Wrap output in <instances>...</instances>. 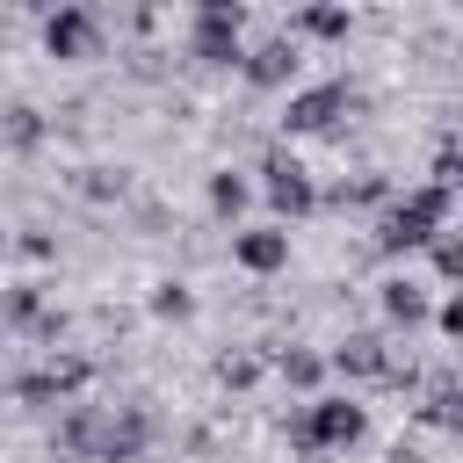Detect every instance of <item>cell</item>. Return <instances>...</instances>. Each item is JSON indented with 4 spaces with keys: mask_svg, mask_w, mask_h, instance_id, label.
Segmentation results:
<instances>
[{
    "mask_svg": "<svg viewBox=\"0 0 463 463\" xmlns=\"http://www.w3.org/2000/svg\"><path fill=\"white\" fill-rule=\"evenodd\" d=\"M232 260L253 268V275H275V268L289 260V232H282V224H253V232L232 239Z\"/></svg>",
    "mask_w": 463,
    "mask_h": 463,
    "instance_id": "5",
    "label": "cell"
},
{
    "mask_svg": "<svg viewBox=\"0 0 463 463\" xmlns=\"http://www.w3.org/2000/svg\"><path fill=\"white\" fill-rule=\"evenodd\" d=\"M210 203H217L224 217H232V210H246V181H232V174H217V181H210Z\"/></svg>",
    "mask_w": 463,
    "mask_h": 463,
    "instance_id": "12",
    "label": "cell"
},
{
    "mask_svg": "<svg viewBox=\"0 0 463 463\" xmlns=\"http://www.w3.org/2000/svg\"><path fill=\"white\" fill-rule=\"evenodd\" d=\"M333 362H340L347 376H383V354H376V340H347Z\"/></svg>",
    "mask_w": 463,
    "mask_h": 463,
    "instance_id": "10",
    "label": "cell"
},
{
    "mask_svg": "<svg viewBox=\"0 0 463 463\" xmlns=\"http://www.w3.org/2000/svg\"><path fill=\"white\" fill-rule=\"evenodd\" d=\"M304 29H311V36H347V7L311 0V7H304Z\"/></svg>",
    "mask_w": 463,
    "mask_h": 463,
    "instance_id": "11",
    "label": "cell"
},
{
    "mask_svg": "<svg viewBox=\"0 0 463 463\" xmlns=\"http://www.w3.org/2000/svg\"><path fill=\"white\" fill-rule=\"evenodd\" d=\"M268 203L275 210H289V217H304L318 195H311V174L297 166V159H268Z\"/></svg>",
    "mask_w": 463,
    "mask_h": 463,
    "instance_id": "7",
    "label": "cell"
},
{
    "mask_svg": "<svg viewBox=\"0 0 463 463\" xmlns=\"http://www.w3.org/2000/svg\"><path fill=\"white\" fill-rule=\"evenodd\" d=\"M340 109H347V87H340V80H333V87H311V94H297V101H289L282 130H326Z\"/></svg>",
    "mask_w": 463,
    "mask_h": 463,
    "instance_id": "6",
    "label": "cell"
},
{
    "mask_svg": "<svg viewBox=\"0 0 463 463\" xmlns=\"http://www.w3.org/2000/svg\"><path fill=\"white\" fill-rule=\"evenodd\" d=\"M29 7H65V0H29Z\"/></svg>",
    "mask_w": 463,
    "mask_h": 463,
    "instance_id": "14",
    "label": "cell"
},
{
    "mask_svg": "<svg viewBox=\"0 0 463 463\" xmlns=\"http://www.w3.org/2000/svg\"><path fill=\"white\" fill-rule=\"evenodd\" d=\"M383 311H391L398 326H412V318L427 311V297H420V282H383Z\"/></svg>",
    "mask_w": 463,
    "mask_h": 463,
    "instance_id": "9",
    "label": "cell"
},
{
    "mask_svg": "<svg viewBox=\"0 0 463 463\" xmlns=\"http://www.w3.org/2000/svg\"><path fill=\"white\" fill-rule=\"evenodd\" d=\"M43 43H51V58H87V51H94V22H87V7H80V0L51 7V22H43Z\"/></svg>",
    "mask_w": 463,
    "mask_h": 463,
    "instance_id": "4",
    "label": "cell"
},
{
    "mask_svg": "<svg viewBox=\"0 0 463 463\" xmlns=\"http://www.w3.org/2000/svg\"><path fill=\"white\" fill-rule=\"evenodd\" d=\"M239 65H246V80H253V87H289V80H297V43H289V36H275V43H260V51H253V58H239Z\"/></svg>",
    "mask_w": 463,
    "mask_h": 463,
    "instance_id": "8",
    "label": "cell"
},
{
    "mask_svg": "<svg viewBox=\"0 0 463 463\" xmlns=\"http://www.w3.org/2000/svg\"><path fill=\"white\" fill-rule=\"evenodd\" d=\"M72 449H94V463H137L145 449V412H72L65 420Z\"/></svg>",
    "mask_w": 463,
    "mask_h": 463,
    "instance_id": "2",
    "label": "cell"
},
{
    "mask_svg": "<svg viewBox=\"0 0 463 463\" xmlns=\"http://www.w3.org/2000/svg\"><path fill=\"white\" fill-rule=\"evenodd\" d=\"M362 427H369V420H362L354 398H311L304 420H297V441H304V449H354Z\"/></svg>",
    "mask_w": 463,
    "mask_h": 463,
    "instance_id": "3",
    "label": "cell"
},
{
    "mask_svg": "<svg viewBox=\"0 0 463 463\" xmlns=\"http://www.w3.org/2000/svg\"><path fill=\"white\" fill-rule=\"evenodd\" d=\"M434 268H441V275H456V268H463V246L449 239V224L434 232Z\"/></svg>",
    "mask_w": 463,
    "mask_h": 463,
    "instance_id": "13",
    "label": "cell"
},
{
    "mask_svg": "<svg viewBox=\"0 0 463 463\" xmlns=\"http://www.w3.org/2000/svg\"><path fill=\"white\" fill-rule=\"evenodd\" d=\"M441 224H449V188L427 181V188H405V195L376 217V246H383V253H412V246H427Z\"/></svg>",
    "mask_w": 463,
    "mask_h": 463,
    "instance_id": "1",
    "label": "cell"
}]
</instances>
